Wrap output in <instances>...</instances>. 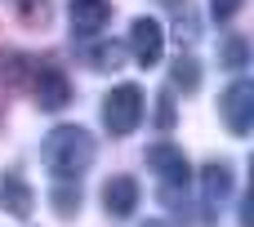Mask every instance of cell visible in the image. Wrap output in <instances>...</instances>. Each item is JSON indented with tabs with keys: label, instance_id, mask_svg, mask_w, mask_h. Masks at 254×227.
<instances>
[{
	"label": "cell",
	"instance_id": "cell-1",
	"mask_svg": "<svg viewBox=\"0 0 254 227\" xmlns=\"http://www.w3.org/2000/svg\"><path fill=\"white\" fill-rule=\"evenodd\" d=\"M98 147H94V134L80 129V125H54L40 143V161L45 170L58 178V183H76L89 165H94Z\"/></svg>",
	"mask_w": 254,
	"mask_h": 227
},
{
	"label": "cell",
	"instance_id": "cell-2",
	"mask_svg": "<svg viewBox=\"0 0 254 227\" xmlns=\"http://www.w3.org/2000/svg\"><path fill=\"white\" fill-rule=\"evenodd\" d=\"M143 89L138 85H116L107 98H103V125L112 138H129L138 125H143Z\"/></svg>",
	"mask_w": 254,
	"mask_h": 227
},
{
	"label": "cell",
	"instance_id": "cell-3",
	"mask_svg": "<svg viewBox=\"0 0 254 227\" xmlns=\"http://www.w3.org/2000/svg\"><path fill=\"white\" fill-rule=\"evenodd\" d=\"M31 94H36V107H40V112H63V107L71 103V80H67L63 67L40 62V67L31 71Z\"/></svg>",
	"mask_w": 254,
	"mask_h": 227
},
{
	"label": "cell",
	"instance_id": "cell-4",
	"mask_svg": "<svg viewBox=\"0 0 254 227\" xmlns=\"http://www.w3.org/2000/svg\"><path fill=\"white\" fill-rule=\"evenodd\" d=\"M147 165L156 170L165 196H170L174 187H188V183H192V165H188L183 147H174V143H152V147H147Z\"/></svg>",
	"mask_w": 254,
	"mask_h": 227
},
{
	"label": "cell",
	"instance_id": "cell-5",
	"mask_svg": "<svg viewBox=\"0 0 254 227\" xmlns=\"http://www.w3.org/2000/svg\"><path fill=\"white\" fill-rule=\"evenodd\" d=\"M219 112H223V125L237 138H246L254 129V85L250 80H232L223 89V98H219Z\"/></svg>",
	"mask_w": 254,
	"mask_h": 227
},
{
	"label": "cell",
	"instance_id": "cell-6",
	"mask_svg": "<svg viewBox=\"0 0 254 227\" xmlns=\"http://www.w3.org/2000/svg\"><path fill=\"white\" fill-rule=\"evenodd\" d=\"M129 54L138 67H156L165 54V27L156 18H134L129 22Z\"/></svg>",
	"mask_w": 254,
	"mask_h": 227
},
{
	"label": "cell",
	"instance_id": "cell-7",
	"mask_svg": "<svg viewBox=\"0 0 254 227\" xmlns=\"http://www.w3.org/2000/svg\"><path fill=\"white\" fill-rule=\"evenodd\" d=\"M67 22H71V31L80 40H89V36H98L112 22V0H71L67 4Z\"/></svg>",
	"mask_w": 254,
	"mask_h": 227
},
{
	"label": "cell",
	"instance_id": "cell-8",
	"mask_svg": "<svg viewBox=\"0 0 254 227\" xmlns=\"http://www.w3.org/2000/svg\"><path fill=\"white\" fill-rule=\"evenodd\" d=\"M138 201H143V187H138V178H129V174H116V178H107V187H103V210H107L112 219H129V214L138 210Z\"/></svg>",
	"mask_w": 254,
	"mask_h": 227
},
{
	"label": "cell",
	"instance_id": "cell-9",
	"mask_svg": "<svg viewBox=\"0 0 254 227\" xmlns=\"http://www.w3.org/2000/svg\"><path fill=\"white\" fill-rule=\"evenodd\" d=\"M0 205H4V214L9 219H31V210H36V192H31V183L22 178V174H4L0 178Z\"/></svg>",
	"mask_w": 254,
	"mask_h": 227
},
{
	"label": "cell",
	"instance_id": "cell-10",
	"mask_svg": "<svg viewBox=\"0 0 254 227\" xmlns=\"http://www.w3.org/2000/svg\"><path fill=\"white\" fill-rule=\"evenodd\" d=\"M201 196H205L210 210L232 196V165H228V161H210V165L201 170Z\"/></svg>",
	"mask_w": 254,
	"mask_h": 227
},
{
	"label": "cell",
	"instance_id": "cell-11",
	"mask_svg": "<svg viewBox=\"0 0 254 227\" xmlns=\"http://www.w3.org/2000/svg\"><path fill=\"white\" fill-rule=\"evenodd\" d=\"M170 80H174L179 89H188V94H192V89H201V62H196L192 54H179V58H174V67H170Z\"/></svg>",
	"mask_w": 254,
	"mask_h": 227
},
{
	"label": "cell",
	"instance_id": "cell-12",
	"mask_svg": "<svg viewBox=\"0 0 254 227\" xmlns=\"http://www.w3.org/2000/svg\"><path fill=\"white\" fill-rule=\"evenodd\" d=\"M49 205H54L58 219H71V214L80 210V183H58V187L49 192Z\"/></svg>",
	"mask_w": 254,
	"mask_h": 227
},
{
	"label": "cell",
	"instance_id": "cell-13",
	"mask_svg": "<svg viewBox=\"0 0 254 227\" xmlns=\"http://www.w3.org/2000/svg\"><path fill=\"white\" fill-rule=\"evenodd\" d=\"M219 58H223V67H228V71L250 67V45H246V36H228V40L219 45Z\"/></svg>",
	"mask_w": 254,
	"mask_h": 227
},
{
	"label": "cell",
	"instance_id": "cell-14",
	"mask_svg": "<svg viewBox=\"0 0 254 227\" xmlns=\"http://www.w3.org/2000/svg\"><path fill=\"white\" fill-rule=\"evenodd\" d=\"M121 58H125V45H94V49H89L94 71H116V67H121Z\"/></svg>",
	"mask_w": 254,
	"mask_h": 227
},
{
	"label": "cell",
	"instance_id": "cell-15",
	"mask_svg": "<svg viewBox=\"0 0 254 227\" xmlns=\"http://www.w3.org/2000/svg\"><path fill=\"white\" fill-rule=\"evenodd\" d=\"M241 4H246V0H210V13H214V18L223 22V18H232V13H237Z\"/></svg>",
	"mask_w": 254,
	"mask_h": 227
},
{
	"label": "cell",
	"instance_id": "cell-16",
	"mask_svg": "<svg viewBox=\"0 0 254 227\" xmlns=\"http://www.w3.org/2000/svg\"><path fill=\"white\" fill-rule=\"evenodd\" d=\"M156 103H161V107H156V120H161V125L170 129V125H174V103H170V94H161Z\"/></svg>",
	"mask_w": 254,
	"mask_h": 227
},
{
	"label": "cell",
	"instance_id": "cell-17",
	"mask_svg": "<svg viewBox=\"0 0 254 227\" xmlns=\"http://www.w3.org/2000/svg\"><path fill=\"white\" fill-rule=\"evenodd\" d=\"M143 227H174V223H165V219H152V223H143Z\"/></svg>",
	"mask_w": 254,
	"mask_h": 227
},
{
	"label": "cell",
	"instance_id": "cell-18",
	"mask_svg": "<svg viewBox=\"0 0 254 227\" xmlns=\"http://www.w3.org/2000/svg\"><path fill=\"white\" fill-rule=\"evenodd\" d=\"M161 4H170V9H183V4H188V0H161Z\"/></svg>",
	"mask_w": 254,
	"mask_h": 227
}]
</instances>
